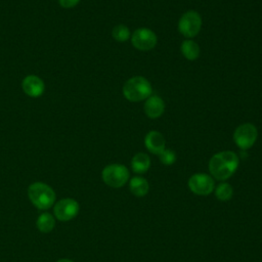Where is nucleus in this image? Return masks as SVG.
Here are the masks:
<instances>
[{
  "label": "nucleus",
  "mask_w": 262,
  "mask_h": 262,
  "mask_svg": "<svg viewBox=\"0 0 262 262\" xmlns=\"http://www.w3.org/2000/svg\"><path fill=\"white\" fill-rule=\"evenodd\" d=\"M239 164L237 155L231 150L215 154L209 161V171L214 179L223 181L230 178Z\"/></svg>",
  "instance_id": "nucleus-1"
},
{
  "label": "nucleus",
  "mask_w": 262,
  "mask_h": 262,
  "mask_svg": "<svg viewBox=\"0 0 262 262\" xmlns=\"http://www.w3.org/2000/svg\"><path fill=\"white\" fill-rule=\"evenodd\" d=\"M152 93V88L147 79L142 76H135L128 79L123 86L124 97L132 102L146 99Z\"/></svg>",
  "instance_id": "nucleus-2"
},
{
  "label": "nucleus",
  "mask_w": 262,
  "mask_h": 262,
  "mask_svg": "<svg viewBox=\"0 0 262 262\" xmlns=\"http://www.w3.org/2000/svg\"><path fill=\"white\" fill-rule=\"evenodd\" d=\"M28 195L31 203L39 210H48L55 204L54 190L43 182L32 183L28 188Z\"/></svg>",
  "instance_id": "nucleus-3"
},
{
  "label": "nucleus",
  "mask_w": 262,
  "mask_h": 262,
  "mask_svg": "<svg viewBox=\"0 0 262 262\" xmlns=\"http://www.w3.org/2000/svg\"><path fill=\"white\" fill-rule=\"evenodd\" d=\"M103 182L113 188L124 186L129 180L130 174L126 166L122 164H110L101 172Z\"/></svg>",
  "instance_id": "nucleus-4"
},
{
  "label": "nucleus",
  "mask_w": 262,
  "mask_h": 262,
  "mask_svg": "<svg viewBox=\"0 0 262 262\" xmlns=\"http://www.w3.org/2000/svg\"><path fill=\"white\" fill-rule=\"evenodd\" d=\"M202 28V17L199 12L188 10L184 12L178 21V30L186 38H192L199 34Z\"/></svg>",
  "instance_id": "nucleus-5"
},
{
  "label": "nucleus",
  "mask_w": 262,
  "mask_h": 262,
  "mask_svg": "<svg viewBox=\"0 0 262 262\" xmlns=\"http://www.w3.org/2000/svg\"><path fill=\"white\" fill-rule=\"evenodd\" d=\"M258 138V130L255 125L245 123L236 127L233 132V140L235 144L243 150L249 149L254 145Z\"/></svg>",
  "instance_id": "nucleus-6"
},
{
  "label": "nucleus",
  "mask_w": 262,
  "mask_h": 262,
  "mask_svg": "<svg viewBox=\"0 0 262 262\" xmlns=\"http://www.w3.org/2000/svg\"><path fill=\"white\" fill-rule=\"evenodd\" d=\"M188 187L190 191L198 195H208L214 191V178L206 173H195L188 179Z\"/></svg>",
  "instance_id": "nucleus-7"
},
{
  "label": "nucleus",
  "mask_w": 262,
  "mask_h": 262,
  "mask_svg": "<svg viewBox=\"0 0 262 262\" xmlns=\"http://www.w3.org/2000/svg\"><path fill=\"white\" fill-rule=\"evenodd\" d=\"M80 210L79 203L71 198L61 199L54 204L53 213L59 221H70L74 219Z\"/></svg>",
  "instance_id": "nucleus-8"
},
{
  "label": "nucleus",
  "mask_w": 262,
  "mask_h": 262,
  "mask_svg": "<svg viewBox=\"0 0 262 262\" xmlns=\"http://www.w3.org/2000/svg\"><path fill=\"white\" fill-rule=\"evenodd\" d=\"M132 45L141 51L152 49L158 42L157 35L147 28H139L134 31L131 36Z\"/></svg>",
  "instance_id": "nucleus-9"
},
{
  "label": "nucleus",
  "mask_w": 262,
  "mask_h": 262,
  "mask_svg": "<svg viewBox=\"0 0 262 262\" xmlns=\"http://www.w3.org/2000/svg\"><path fill=\"white\" fill-rule=\"evenodd\" d=\"M23 91L30 97H39L43 94L45 85L41 78L36 75H29L21 82Z\"/></svg>",
  "instance_id": "nucleus-10"
},
{
  "label": "nucleus",
  "mask_w": 262,
  "mask_h": 262,
  "mask_svg": "<svg viewBox=\"0 0 262 262\" xmlns=\"http://www.w3.org/2000/svg\"><path fill=\"white\" fill-rule=\"evenodd\" d=\"M144 144L148 151L158 156L166 148L165 138L158 131H149L144 137Z\"/></svg>",
  "instance_id": "nucleus-11"
},
{
  "label": "nucleus",
  "mask_w": 262,
  "mask_h": 262,
  "mask_svg": "<svg viewBox=\"0 0 262 262\" xmlns=\"http://www.w3.org/2000/svg\"><path fill=\"white\" fill-rule=\"evenodd\" d=\"M143 110L148 118L157 119L161 117L165 111L164 100L158 95H150L146 98Z\"/></svg>",
  "instance_id": "nucleus-12"
},
{
  "label": "nucleus",
  "mask_w": 262,
  "mask_h": 262,
  "mask_svg": "<svg viewBox=\"0 0 262 262\" xmlns=\"http://www.w3.org/2000/svg\"><path fill=\"white\" fill-rule=\"evenodd\" d=\"M129 188H130V191L135 196L141 198L147 194L149 190V184L145 178L140 176H135L130 179Z\"/></svg>",
  "instance_id": "nucleus-13"
},
{
  "label": "nucleus",
  "mask_w": 262,
  "mask_h": 262,
  "mask_svg": "<svg viewBox=\"0 0 262 262\" xmlns=\"http://www.w3.org/2000/svg\"><path fill=\"white\" fill-rule=\"evenodd\" d=\"M150 167V159L144 152L136 154L131 160V168L137 174H143L148 171Z\"/></svg>",
  "instance_id": "nucleus-14"
},
{
  "label": "nucleus",
  "mask_w": 262,
  "mask_h": 262,
  "mask_svg": "<svg viewBox=\"0 0 262 262\" xmlns=\"http://www.w3.org/2000/svg\"><path fill=\"white\" fill-rule=\"evenodd\" d=\"M181 53L186 59L195 60L200 56V46L193 40H184L181 43Z\"/></svg>",
  "instance_id": "nucleus-15"
},
{
  "label": "nucleus",
  "mask_w": 262,
  "mask_h": 262,
  "mask_svg": "<svg viewBox=\"0 0 262 262\" xmlns=\"http://www.w3.org/2000/svg\"><path fill=\"white\" fill-rule=\"evenodd\" d=\"M37 228L44 233H48L52 231V229L55 226V218L50 213H42L38 216L37 222H36Z\"/></svg>",
  "instance_id": "nucleus-16"
},
{
  "label": "nucleus",
  "mask_w": 262,
  "mask_h": 262,
  "mask_svg": "<svg viewBox=\"0 0 262 262\" xmlns=\"http://www.w3.org/2000/svg\"><path fill=\"white\" fill-rule=\"evenodd\" d=\"M215 196L220 201H229L233 195V188L227 182H221L215 188Z\"/></svg>",
  "instance_id": "nucleus-17"
},
{
  "label": "nucleus",
  "mask_w": 262,
  "mask_h": 262,
  "mask_svg": "<svg viewBox=\"0 0 262 262\" xmlns=\"http://www.w3.org/2000/svg\"><path fill=\"white\" fill-rule=\"evenodd\" d=\"M112 36L118 42H125L130 38V31L126 26L118 25L113 29Z\"/></svg>",
  "instance_id": "nucleus-18"
},
{
  "label": "nucleus",
  "mask_w": 262,
  "mask_h": 262,
  "mask_svg": "<svg viewBox=\"0 0 262 262\" xmlns=\"http://www.w3.org/2000/svg\"><path fill=\"white\" fill-rule=\"evenodd\" d=\"M160 161L166 165V166H171L172 164L175 163L176 161V154L174 152V150L170 149V148H165L160 155H159Z\"/></svg>",
  "instance_id": "nucleus-19"
},
{
  "label": "nucleus",
  "mask_w": 262,
  "mask_h": 262,
  "mask_svg": "<svg viewBox=\"0 0 262 262\" xmlns=\"http://www.w3.org/2000/svg\"><path fill=\"white\" fill-rule=\"evenodd\" d=\"M58 2L63 8H72L76 6L80 2V0H58Z\"/></svg>",
  "instance_id": "nucleus-20"
},
{
  "label": "nucleus",
  "mask_w": 262,
  "mask_h": 262,
  "mask_svg": "<svg viewBox=\"0 0 262 262\" xmlns=\"http://www.w3.org/2000/svg\"><path fill=\"white\" fill-rule=\"evenodd\" d=\"M56 262H74L73 260H70V259H59L58 261Z\"/></svg>",
  "instance_id": "nucleus-21"
}]
</instances>
